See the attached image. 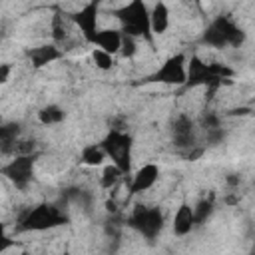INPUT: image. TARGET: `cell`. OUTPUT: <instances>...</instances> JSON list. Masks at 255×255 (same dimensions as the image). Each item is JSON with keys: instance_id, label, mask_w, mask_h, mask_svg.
<instances>
[{"instance_id": "obj_20", "label": "cell", "mask_w": 255, "mask_h": 255, "mask_svg": "<svg viewBox=\"0 0 255 255\" xmlns=\"http://www.w3.org/2000/svg\"><path fill=\"white\" fill-rule=\"evenodd\" d=\"M120 52H122L126 58H131V56L137 52V48H135V38L124 36V38H122V48H120Z\"/></svg>"}, {"instance_id": "obj_15", "label": "cell", "mask_w": 255, "mask_h": 255, "mask_svg": "<svg viewBox=\"0 0 255 255\" xmlns=\"http://www.w3.org/2000/svg\"><path fill=\"white\" fill-rule=\"evenodd\" d=\"M66 118V112L56 106V104H50V106H44L40 112H38V120L40 124L44 126H56V124H62Z\"/></svg>"}, {"instance_id": "obj_9", "label": "cell", "mask_w": 255, "mask_h": 255, "mask_svg": "<svg viewBox=\"0 0 255 255\" xmlns=\"http://www.w3.org/2000/svg\"><path fill=\"white\" fill-rule=\"evenodd\" d=\"M157 179H159V165H155V163H143V165L131 175L129 193H131V195L143 193V191L151 189Z\"/></svg>"}, {"instance_id": "obj_8", "label": "cell", "mask_w": 255, "mask_h": 255, "mask_svg": "<svg viewBox=\"0 0 255 255\" xmlns=\"http://www.w3.org/2000/svg\"><path fill=\"white\" fill-rule=\"evenodd\" d=\"M72 24L80 28V34L86 42L94 44V38L98 34V4H84L76 14L70 16Z\"/></svg>"}, {"instance_id": "obj_3", "label": "cell", "mask_w": 255, "mask_h": 255, "mask_svg": "<svg viewBox=\"0 0 255 255\" xmlns=\"http://www.w3.org/2000/svg\"><path fill=\"white\" fill-rule=\"evenodd\" d=\"M243 38H245L243 30L229 16H217L215 20H211L207 30L203 32V42L213 48H223V46L237 48L243 42Z\"/></svg>"}, {"instance_id": "obj_16", "label": "cell", "mask_w": 255, "mask_h": 255, "mask_svg": "<svg viewBox=\"0 0 255 255\" xmlns=\"http://www.w3.org/2000/svg\"><path fill=\"white\" fill-rule=\"evenodd\" d=\"M80 157H82V161H84L86 165L96 167V165H102V163H104L106 153H104V149H102L100 143H90V145H86V147L82 149Z\"/></svg>"}, {"instance_id": "obj_7", "label": "cell", "mask_w": 255, "mask_h": 255, "mask_svg": "<svg viewBox=\"0 0 255 255\" xmlns=\"http://www.w3.org/2000/svg\"><path fill=\"white\" fill-rule=\"evenodd\" d=\"M149 80H151V82H159V84L183 86L185 80H187L185 56H183V54H173V56H169V58L157 68V72H155Z\"/></svg>"}, {"instance_id": "obj_19", "label": "cell", "mask_w": 255, "mask_h": 255, "mask_svg": "<svg viewBox=\"0 0 255 255\" xmlns=\"http://www.w3.org/2000/svg\"><path fill=\"white\" fill-rule=\"evenodd\" d=\"M92 58L96 62V68H100V70H110L114 66V56H110V54H106L98 48L92 52Z\"/></svg>"}, {"instance_id": "obj_21", "label": "cell", "mask_w": 255, "mask_h": 255, "mask_svg": "<svg viewBox=\"0 0 255 255\" xmlns=\"http://www.w3.org/2000/svg\"><path fill=\"white\" fill-rule=\"evenodd\" d=\"M16 245V239H10L6 233H4V225L0 223V255L2 253H6L10 247H14Z\"/></svg>"}, {"instance_id": "obj_22", "label": "cell", "mask_w": 255, "mask_h": 255, "mask_svg": "<svg viewBox=\"0 0 255 255\" xmlns=\"http://www.w3.org/2000/svg\"><path fill=\"white\" fill-rule=\"evenodd\" d=\"M10 74H12V66L10 64H0V84L8 82Z\"/></svg>"}, {"instance_id": "obj_18", "label": "cell", "mask_w": 255, "mask_h": 255, "mask_svg": "<svg viewBox=\"0 0 255 255\" xmlns=\"http://www.w3.org/2000/svg\"><path fill=\"white\" fill-rule=\"evenodd\" d=\"M213 211V199H201L195 207H193V217H195V223H203L205 217H209V213Z\"/></svg>"}, {"instance_id": "obj_12", "label": "cell", "mask_w": 255, "mask_h": 255, "mask_svg": "<svg viewBox=\"0 0 255 255\" xmlns=\"http://www.w3.org/2000/svg\"><path fill=\"white\" fill-rule=\"evenodd\" d=\"M173 141L177 147L185 149L191 147L195 141V131H193V122L187 116H179L173 122Z\"/></svg>"}, {"instance_id": "obj_14", "label": "cell", "mask_w": 255, "mask_h": 255, "mask_svg": "<svg viewBox=\"0 0 255 255\" xmlns=\"http://www.w3.org/2000/svg\"><path fill=\"white\" fill-rule=\"evenodd\" d=\"M167 28H169V10L163 2H157L149 10V30L153 34H163Z\"/></svg>"}, {"instance_id": "obj_2", "label": "cell", "mask_w": 255, "mask_h": 255, "mask_svg": "<svg viewBox=\"0 0 255 255\" xmlns=\"http://www.w3.org/2000/svg\"><path fill=\"white\" fill-rule=\"evenodd\" d=\"M100 145L106 157H112V163L126 175L131 167V135L124 129H110Z\"/></svg>"}, {"instance_id": "obj_1", "label": "cell", "mask_w": 255, "mask_h": 255, "mask_svg": "<svg viewBox=\"0 0 255 255\" xmlns=\"http://www.w3.org/2000/svg\"><path fill=\"white\" fill-rule=\"evenodd\" d=\"M116 18L120 20L122 34L129 38H145L151 40V30H149V10L141 0H133L129 4H124L118 12Z\"/></svg>"}, {"instance_id": "obj_13", "label": "cell", "mask_w": 255, "mask_h": 255, "mask_svg": "<svg viewBox=\"0 0 255 255\" xmlns=\"http://www.w3.org/2000/svg\"><path fill=\"white\" fill-rule=\"evenodd\" d=\"M171 227H173V233H175L177 237L187 235V233L195 227L193 207H191L189 203H181V205L177 207V211H175V215H173V223H171Z\"/></svg>"}, {"instance_id": "obj_23", "label": "cell", "mask_w": 255, "mask_h": 255, "mask_svg": "<svg viewBox=\"0 0 255 255\" xmlns=\"http://www.w3.org/2000/svg\"><path fill=\"white\" fill-rule=\"evenodd\" d=\"M62 255H68V253H62Z\"/></svg>"}, {"instance_id": "obj_4", "label": "cell", "mask_w": 255, "mask_h": 255, "mask_svg": "<svg viewBox=\"0 0 255 255\" xmlns=\"http://www.w3.org/2000/svg\"><path fill=\"white\" fill-rule=\"evenodd\" d=\"M68 221V217L64 215V211L58 205L52 203H40L36 207H32L20 221V231H48L54 229L58 225H64Z\"/></svg>"}, {"instance_id": "obj_11", "label": "cell", "mask_w": 255, "mask_h": 255, "mask_svg": "<svg viewBox=\"0 0 255 255\" xmlns=\"http://www.w3.org/2000/svg\"><path fill=\"white\" fill-rule=\"evenodd\" d=\"M28 58H30L34 68H44V66L52 64V62H56L58 58H62V50L56 44H42V46L30 48L28 50Z\"/></svg>"}, {"instance_id": "obj_10", "label": "cell", "mask_w": 255, "mask_h": 255, "mask_svg": "<svg viewBox=\"0 0 255 255\" xmlns=\"http://www.w3.org/2000/svg\"><path fill=\"white\" fill-rule=\"evenodd\" d=\"M122 38H124V34L120 30H116V28H102V30H98V34L94 38V46H98V50L114 56L122 48Z\"/></svg>"}, {"instance_id": "obj_6", "label": "cell", "mask_w": 255, "mask_h": 255, "mask_svg": "<svg viewBox=\"0 0 255 255\" xmlns=\"http://www.w3.org/2000/svg\"><path fill=\"white\" fill-rule=\"evenodd\" d=\"M34 163H36L34 153H18L14 159H10L6 165L0 167V173L6 179H10L18 189H26L34 179Z\"/></svg>"}, {"instance_id": "obj_5", "label": "cell", "mask_w": 255, "mask_h": 255, "mask_svg": "<svg viewBox=\"0 0 255 255\" xmlns=\"http://www.w3.org/2000/svg\"><path fill=\"white\" fill-rule=\"evenodd\" d=\"M128 225H131L137 233H141L145 239H155L163 229V213L159 207H147L137 205V209L131 211Z\"/></svg>"}, {"instance_id": "obj_17", "label": "cell", "mask_w": 255, "mask_h": 255, "mask_svg": "<svg viewBox=\"0 0 255 255\" xmlns=\"http://www.w3.org/2000/svg\"><path fill=\"white\" fill-rule=\"evenodd\" d=\"M122 177H124V173H122L114 163H110V165L104 167V171H102V175H100V185H102L104 189H112V187H116V185L120 183Z\"/></svg>"}]
</instances>
